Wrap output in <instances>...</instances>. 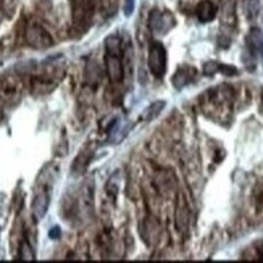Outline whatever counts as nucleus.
<instances>
[{"mask_svg": "<svg viewBox=\"0 0 263 263\" xmlns=\"http://www.w3.org/2000/svg\"><path fill=\"white\" fill-rule=\"evenodd\" d=\"M148 70L152 71L154 76L162 78L166 71V50L163 44L160 42H152L151 49H148V57H147Z\"/></svg>", "mask_w": 263, "mask_h": 263, "instance_id": "f257e3e1", "label": "nucleus"}, {"mask_svg": "<svg viewBox=\"0 0 263 263\" xmlns=\"http://www.w3.org/2000/svg\"><path fill=\"white\" fill-rule=\"evenodd\" d=\"M25 37L31 47H36V49H45V47H50L53 44L50 34L39 25H29L25 31Z\"/></svg>", "mask_w": 263, "mask_h": 263, "instance_id": "f03ea898", "label": "nucleus"}, {"mask_svg": "<svg viewBox=\"0 0 263 263\" xmlns=\"http://www.w3.org/2000/svg\"><path fill=\"white\" fill-rule=\"evenodd\" d=\"M148 26L157 34H165L175 26V18L170 11L154 10L148 16Z\"/></svg>", "mask_w": 263, "mask_h": 263, "instance_id": "7ed1b4c3", "label": "nucleus"}, {"mask_svg": "<svg viewBox=\"0 0 263 263\" xmlns=\"http://www.w3.org/2000/svg\"><path fill=\"white\" fill-rule=\"evenodd\" d=\"M189 220H191V212L187 207V202L182 194L178 196V203H176V212H175V224L178 231L184 234L189 228Z\"/></svg>", "mask_w": 263, "mask_h": 263, "instance_id": "20e7f679", "label": "nucleus"}, {"mask_svg": "<svg viewBox=\"0 0 263 263\" xmlns=\"http://www.w3.org/2000/svg\"><path fill=\"white\" fill-rule=\"evenodd\" d=\"M105 66H107V74L110 81L120 83L123 79V60L120 55L115 53H107L105 55Z\"/></svg>", "mask_w": 263, "mask_h": 263, "instance_id": "39448f33", "label": "nucleus"}, {"mask_svg": "<svg viewBox=\"0 0 263 263\" xmlns=\"http://www.w3.org/2000/svg\"><path fill=\"white\" fill-rule=\"evenodd\" d=\"M49 192L42 189L36 194V197H34L32 200V215H34V218H36L37 221H41L45 213H47L49 210Z\"/></svg>", "mask_w": 263, "mask_h": 263, "instance_id": "423d86ee", "label": "nucleus"}, {"mask_svg": "<svg viewBox=\"0 0 263 263\" xmlns=\"http://www.w3.org/2000/svg\"><path fill=\"white\" fill-rule=\"evenodd\" d=\"M247 45L254 55H260L263 59V32L258 28H252L247 36Z\"/></svg>", "mask_w": 263, "mask_h": 263, "instance_id": "0eeeda50", "label": "nucleus"}, {"mask_svg": "<svg viewBox=\"0 0 263 263\" xmlns=\"http://www.w3.org/2000/svg\"><path fill=\"white\" fill-rule=\"evenodd\" d=\"M196 15L199 18V21L209 23L216 16V7L213 2H210V0H202L196 8Z\"/></svg>", "mask_w": 263, "mask_h": 263, "instance_id": "6e6552de", "label": "nucleus"}, {"mask_svg": "<svg viewBox=\"0 0 263 263\" xmlns=\"http://www.w3.org/2000/svg\"><path fill=\"white\" fill-rule=\"evenodd\" d=\"M194 76H196V70H192V68H187V66L179 68L178 73L173 78V84H175V87L181 89V87H184L186 84H189L194 79Z\"/></svg>", "mask_w": 263, "mask_h": 263, "instance_id": "1a4fd4ad", "label": "nucleus"}, {"mask_svg": "<svg viewBox=\"0 0 263 263\" xmlns=\"http://www.w3.org/2000/svg\"><path fill=\"white\" fill-rule=\"evenodd\" d=\"M128 131H129V124L124 121H118L110 131V142H120L128 134Z\"/></svg>", "mask_w": 263, "mask_h": 263, "instance_id": "9d476101", "label": "nucleus"}, {"mask_svg": "<svg viewBox=\"0 0 263 263\" xmlns=\"http://www.w3.org/2000/svg\"><path fill=\"white\" fill-rule=\"evenodd\" d=\"M221 20H223V25L228 26H234L236 23V13H234V0H228L223 7L221 11Z\"/></svg>", "mask_w": 263, "mask_h": 263, "instance_id": "9b49d317", "label": "nucleus"}, {"mask_svg": "<svg viewBox=\"0 0 263 263\" xmlns=\"http://www.w3.org/2000/svg\"><path fill=\"white\" fill-rule=\"evenodd\" d=\"M86 79L89 84H97L100 81V68L96 62H89L86 66Z\"/></svg>", "mask_w": 263, "mask_h": 263, "instance_id": "f8f14e48", "label": "nucleus"}, {"mask_svg": "<svg viewBox=\"0 0 263 263\" xmlns=\"http://www.w3.org/2000/svg\"><path fill=\"white\" fill-rule=\"evenodd\" d=\"M165 105H166V104H165V100H157L155 104H152L151 107H148V108L142 113V115H144L142 118H144V120H152V118H155V117L158 115V113L165 108Z\"/></svg>", "mask_w": 263, "mask_h": 263, "instance_id": "ddd939ff", "label": "nucleus"}, {"mask_svg": "<svg viewBox=\"0 0 263 263\" xmlns=\"http://www.w3.org/2000/svg\"><path fill=\"white\" fill-rule=\"evenodd\" d=\"M105 47H107V53H115V55H121V41L117 36H110L105 41Z\"/></svg>", "mask_w": 263, "mask_h": 263, "instance_id": "4468645a", "label": "nucleus"}, {"mask_svg": "<svg viewBox=\"0 0 263 263\" xmlns=\"http://www.w3.org/2000/svg\"><path fill=\"white\" fill-rule=\"evenodd\" d=\"M244 10L247 18H255L260 10V0H244Z\"/></svg>", "mask_w": 263, "mask_h": 263, "instance_id": "2eb2a0df", "label": "nucleus"}, {"mask_svg": "<svg viewBox=\"0 0 263 263\" xmlns=\"http://www.w3.org/2000/svg\"><path fill=\"white\" fill-rule=\"evenodd\" d=\"M20 258L21 260H26V261L34 260V250L31 249V244L26 241V239L20 246Z\"/></svg>", "mask_w": 263, "mask_h": 263, "instance_id": "dca6fc26", "label": "nucleus"}, {"mask_svg": "<svg viewBox=\"0 0 263 263\" xmlns=\"http://www.w3.org/2000/svg\"><path fill=\"white\" fill-rule=\"evenodd\" d=\"M220 68H221V63H218V62H209V63L203 65V73L207 74V76H212L215 73H218Z\"/></svg>", "mask_w": 263, "mask_h": 263, "instance_id": "f3484780", "label": "nucleus"}, {"mask_svg": "<svg viewBox=\"0 0 263 263\" xmlns=\"http://www.w3.org/2000/svg\"><path fill=\"white\" fill-rule=\"evenodd\" d=\"M123 10H124V15H126V16H131V15H133V11H134V0H124Z\"/></svg>", "mask_w": 263, "mask_h": 263, "instance_id": "a211bd4d", "label": "nucleus"}, {"mask_svg": "<svg viewBox=\"0 0 263 263\" xmlns=\"http://www.w3.org/2000/svg\"><path fill=\"white\" fill-rule=\"evenodd\" d=\"M60 236V230H59V228H53V230H52V233H50V237H59Z\"/></svg>", "mask_w": 263, "mask_h": 263, "instance_id": "6ab92c4d", "label": "nucleus"}, {"mask_svg": "<svg viewBox=\"0 0 263 263\" xmlns=\"http://www.w3.org/2000/svg\"><path fill=\"white\" fill-rule=\"evenodd\" d=\"M261 102H263V90H261Z\"/></svg>", "mask_w": 263, "mask_h": 263, "instance_id": "aec40b11", "label": "nucleus"}]
</instances>
